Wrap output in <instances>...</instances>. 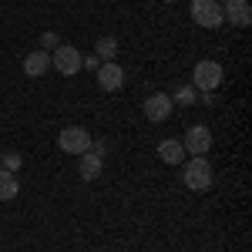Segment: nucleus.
I'll use <instances>...</instances> for the list:
<instances>
[{
    "label": "nucleus",
    "instance_id": "f8f14e48",
    "mask_svg": "<svg viewBox=\"0 0 252 252\" xmlns=\"http://www.w3.org/2000/svg\"><path fill=\"white\" fill-rule=\"evenodd\" d=\"M158 158H161L165 165H178V161H185V148H182V141H178V138H165V141H158Z\"/></svg>",
    "mask_w": 252,
    "mask_h": 252
},
{
    "label": "nucleus",
    "instance_id": "dca6fc26",
    "mask_svg": "<svg viewBox=\"0 0 252 252\" xmlns=\"http://www.w3.org/2000/svg\"><path fill=\"white\" fill-rule=\"evenodd\" d=\"M0 168H3V172H14V175H17V168H20V155H17V152H7V155H0Z\"/></svg>",
    "mask_w": 252,
    "mask_h": 252
},
{
    "label": "nucleus",
    "instance_id": "aec40b11",
    "mask_svg": "<svg viewBox=\"0 0 252 252\" xmlns=\"http://www.w3.org/2000/svg\"><path fill=\"white\" fill-rule=\"evenodd\" d=\"M165 3H175V0H165Z\"/></svg>",
    "mask_w": 252,
    "mask_h": 252
},
{
    "label": "nucleus",
    "instance_id": "1a4fd4ad",
    "mask_svg": "<svg viewBox=\"0 0 252 252\" xmlns=\"http://www.w3.org/2000/svg\"><path fill=\"white\" fill-rule=\"evenodd\" d=\"M222 20H229L235 27H249V20H252L249 0H229V3L222 7Z\"/></svg>",
    "mask_w": 252,
    "mask_h": 252
},
{
    "label": "nucleus",
    "instance_id": "39448f33",
    "mask_svg": "<svg viewBox=\"0 0 252 252\" xmlns=\"http://www.w3.org/2000/svg\"><path fill=\"white\" fill-rule=\"evenodd\" d=\"M51 67L58 71V74H78L81 71V54L78 47H71V44H61V47H54V58H51Z\"/></svg>",
    "mask_w": 252,
    "mask_h": 252
},
{
    "label": "nucleus",
    "instance_id": "a211bd4d",
    "mask_svg": "<svg viewBox=\"0 0 252 252\" xmlns=\"http://www.w3.org/2000/svg\"><path fill=\"white\" fill-rule=\"evenodd\" d=\"M81 67H91V71H97V58L91 54V58H81Z\"/></svg>",
    "mask_w": 252,
    "mask_h": 252
},
{
    "label": "nucleus",
    "instance_id": "9b49d317",
    "mask_svg": "<svg viewBox=\"0 0 252 252\" xmlns=\"http://www.w3.org/2000/svg\"><path fill=\"white\" fill-rule=\"evenodd\" d=\"M47 67H51L47 51H31V54L24 58V74H27V78H44V74H47Z\"/></svg>",
    "mask_w": 252,
    "mask_h": 252
},
{
    "label": "nucleus",
    "instance_id": "4468645a",
    "mask_svg": "<svg viewBox=\"0 0 252 252\" xmlns=\"http://www.w3.org/2000/svg\"><path fill=\"white\" fill-rule=\"evenodd\" d=\"M94 58H101V61H115V58H118V40H115V37H97V44H94Z\"/></svg>",
    "mask_w": 252,
    "mask_h": 252
},
{
    "label": "nucleus",
    "instance_id": "6e6552de",
    "mask_svg": "<svg viewBox=\"0 0 252 252\" xmlns=\"http://www.w3.org/2000/svg\"><path fill=\"white\" fill-rule=\"evenodd\" d=\"M121 84H125V71L118 67L115 61L97 64V88H101V91H118Z\"/></svg>",
    "mask_w": 252,
    "mask_h": 252
},
{
    "label": "nucleus",
    "instance_id": "20e7f679",
    "mask_svg": "<svg viewBox=\"0 0 252 252\" xmlns=\"http://www.w3.org/2000/svg\"><path fill=\"white\" fill-rule=\"evenodd\" d=\"M192 20L198 27H205V31L222 27V24H225V20H222V3H219V0H192Z\"/></svg>",
    "mask_w": 252,
    "mask_h": 252
},
{
    "label": "nucleus",
    "instance_id": "6ab92c4d",
    "mask_svg": "<svg viewBox=\"0 0 252 252\" xmlns=\"http://www.w3.org/2000/svg\"><path fill=\"white\" fill-rule=\"evenodd\" d=\"M219 3H229V0H219Z\"/></svg>",
    "mask_w": 252,
    "mask_h": 252
},
{
    "label": "nucleus",
    "instance_id": "2eb2a0df",
    "mask_svg": "<svg viewBox=\"0 0 252 252\" xmlns=\"http://www.w3.org/2000/svg\"><path fill=\"white\" fill-rule=\"evenodd\" d=\"M172 101H178V104H198V91H195L192 84H182V88L175 91Z\"/></svg>",
    "mask_w": 252,
    "mask_h": 252
},
{
    "label": "nucleus",
    "instance_id": "ddd939ff",
    "mask_svg": "<svg viewBox=\"0 0 252 252\" xmlns=\"http://www.w3.org/2000/svg\"><path fill=\"white\" fill-rule=\"evenodd\" d=\"M17 192H20L17 175H14V172H3V168H0V202H10V198H17Z\"/></svg>",
    "mask_w": 252,
    "mask_h": 252
},
{
    "label": "nucleus",
    "instance_id": "0eeeda50",
    "mask_svg": "<svg viewBox=\"0 0 252 252\" xmlns=\"http://www.w3.org/2000/svg\"><path fill=\"white\" fill-rule=\"evenodd\" d=\"M172 108H175V101L168 94H161V91L145 97V118L148 121H165V118L172 115Z\"/></svg>",
    "mask_w": 252,
    "mask_h": 252
},
{
    "label": "nucleus",
    "instance_id": "f03ea898",
    "mask_svg": "<svg viewBox=\"0 0 252 252\" xmlns=\"http://www.w3.org/2000/svg\"><path fill=\"white\" fill-rule=\"evenodd\" d=\"M219 84H222V64L219 61H198L192 71V88L198 94H212Z\"/></svg>",
    "mask_w": 252,
    "mask_h": 252
},
{
    "label": "nucleus",
    "instance_id": "423d86ee",
    "mask_svg": "<svg viewBox=\"0 0 252 252\" xmlns=\"http://www.w3.org/2000/svg\"><path fill=\"white\" fill-rule=\"evenodd\" d=\"M182 148L189 152V155H209V148H212V131L205 128V125H192L185 138H182Z\"/></svg>",
    "mask_w": 252,
    "mask_h": 252
},
{
    "label": "nucleus",
    "instance_id": "9d476101",
    "mask_svg": "<svg viewBox=\"0 0 252 252\" xmlns=\"http://www.w3.org/2000/svg\"><path fill=\"white\" fill-rule=\"evenodd\" d=\"M101 168H104V158L97 155L94 148H88V152L81 155V161H78V175L84 178V182H94L97 175H101Z\"/></svg>",
    "mask_w": 252,
    "mask_h": 252
},
{
    "label": "nucleus",
    "instance_id": "f257e3e1",
    "mask_svg": "<svg viewBox=\"0 0 252 252\" xmlns=\"http://www.w3.org/2000/svg\"><path fill=\"white\" fill-rule=\"evenodd\" d=\"M182 182L192 189V192H209L212 189V165L205 155H192L182 168Z\"/></svg>",
    "mask_w": 252,
    "mask_h": 252
},
{
    "label": "nucleus",
    "instance_id": "7ed1b4c3",
    "mask_svg": "<svg viewBox=\"0 0 252 252\" xmlns=\"http://www.w3.org/2000/svg\"><path fill=\"white\" fill-rule=\"evenodd\" d=\"M58 145H61L64 155H84L94 141H91V135H88V128H81V125H67V128H61Z\"/></svg>",
    "mask_w": 252,
    "mask_h": 252
},
{
    "label": "nucleus",
    "instance_id": "f3484780",
    "mask_svg": "<svg viewBox=\"0 0 252 252\" xmlns=\"http://www.w3.org/2000/svg\"><path fill=\"white\" fill-rule=\"evenodd\" d=\"M40 47H61V37L54 34V31H47V34L40 37Z\"/></svg>",
    "mask_w": 252,
    "mask_h": 252
}]
</instances>
